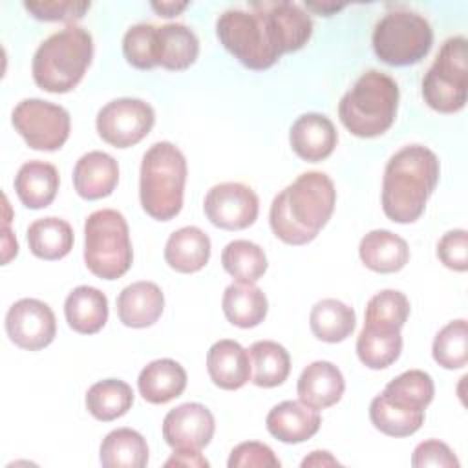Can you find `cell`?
<instances>
[{
  "label": "cell",
  "instance_id": "cell-1",
  "mask_svg": "<svg viewBox=\"0 0 468 468\" xmlns=\"http://www.w3.org/2000/svg\"><path fill=\"white\" fill-rule=\"evenodd\" d=\"M336 190L324 172H303L271 203L269 223L278 239L287 245L313 241L329 221Z\"/></svg>",
  "mask_w": 468,
  "mask_h": 468
},
{
  "label": "cell",
  "instance_id": "cell-2",
  "mask_svg": "<svg viewBox=\"0 0 468 468\" xmlns=\"http://www.w3.org/2000/svg\"><path fill=\"white\" fill-rule=\"evenodd\" d=\"M439 159L422 144L395 152L384 168L382 210L395 223L417 221L439 181Z\"/></svg>",
  "mask_w": 468,
  "mask_h": 468
},
{
  "label": "cell",
  "instance_id": "cell-3",
  "mask_svg": "<svg viewBox=\"0 0 468 468\" xmlns=\"http://www.w3.org/2000/svg\"><path fill=\"white\" fill-rule=\"evenodd\" d=\"M252 11L227 9L216 20L223 48L249 69H269L285 53L271 4H250Z\"/></svg>",
  "mask_w": 468,
  "mask_h": 468
},
{
  "label": "cell",
  "instance_id": "cell-4",
  "mask_svg": "<svg viewBox=\"0 0 468 468\" xmlns=\"http://www.w3.org/2000/svg\"><path fill=\"white\" fill-rule=\"evenodd\" d=\"M93 58L91 33L80 26L49 35L37 48L31 62L35 84L49 93H68L84 77Z\"/></svg>",
  "mask_w": 468,
  "mask_h": 468
},
{
  "label": "cell",
  "instance_id": "cell-5",
  "mask_svg": "<svg viewBox=\"0 0 468 468\" xmlns=\"http://www.w3.org/2000/svg\"><path fill=\"white\" fill-rule=\"evenodd\" d=\"M397 82L378 69H367L338 102L342 124L356 137H378L391 128L399 108Z\"/></svg>",
  "mask_w": 468,
  "mask_h": 468
},
{
  "label": "cell",
  "instance_id": "cell-6",
  "mask_svg": "<svg viewBox=\"0 0 468 468\" xmlns=\"http://www.w3.org/2000/svg\"><path fill=\"white\" fill-rule=\"evenodd\" d=\"M186 183V159L183 152L161 141L152 144L141 161L139 199L143 210L159 221H168L181 212Z\"/></svg>",
  "mask_w": 468,
  "mask_h": 468
},
{
  "label": "cell",
  "instance_id": "cell-7",
  "mask_svg": "<svg viewBox=\"0 0 468 468\" xmlns=\"http://www.w3.org/2000/svg\"><path fill=\"white\" fill-rule=\"evenodd\" d=\"M133 250L124 216L113 208L91 212L84 223V263L102 280H117L132 267Z\"/></svg>",
  "mask_w": 468,
  "mask_h": 468
},
{
  "label": "cell",
  "instance_id": "cell-8",
  "mask_svg": "<svg viewBox=\"0 0 468 468\" xmlns=\"http://www.w3.org/2000/svg\"><path fill=\"white\" fill-rule=\"evenodd\" d=\"M371 44L384 64L411 66L430 53L433 29L422 15L410 9H395L378 18Z\"/></svg>",
  "mask_w": 468,
  "mask_h": 468
},
{
  "label": "cell",
  "instance_id": "cell-9",
  "mask_svg": "<svg viewBox=\"0 0 468 468\" xmlns=\"http://www.w3.org/2000/svg\"><path fill=\"white\" fill-rule=\"evenodd\" d=\"M468 42L455 35L444 40L433 64L422 77L424 102L441 113H455L466 104Z\"/></svg>",
  "mask_w": 468,
  "mask_h": 468
},
{
  "label": "cell",
  "instance_id": "cell-10",
  "mask_svg": "<svg viewBox=\"0 0 468 468\" xmlns=\"http://www.w3.org/2000/svg\"><path fill=\"white\" fill-rule=\"evenodd\" d=\"M11 122L33 150L55 152L69 137L71 119L66 108L42 99H24L11 112Z\"/></svg>",
  "mask_w": 468,
  "mask_h": 468
},
{
  "label": "cell",
  "instance_id": "cell-11",
  "mask_svg": "<svg viewBox=\"0 0 468 468\" xmlns=\"http://www.w3.org/2000/svg\"><path fill=\"white\" fill-rule=\"evenodd\" d=\"M155 122L154 108L133 97L113 99L104 104L95 119L102 141L115 148H128L143 141Z\"/></svg>",
  "mask_w": 468,
  "mask_h": 468
},
{
  "label": "cell",
  "instance_id": "cell-12",
  "mask_svg": "<svg viewBox=\"0 0 468 468\" xmlns=\"http://www.w3.org/2000/svg\"><path fill=\"white\" fill-rule=\"evenodd\" d=\"M208 221L225 230H241L250 227L260 212L256 192L243 183L214 185L203 201Z\"/></svg>",
  "mask_w": 468,
  "mask_h": 468
},
{
  "label": "cell",
  "instance_id": "cell-13",
  "mask_svg": "<svg viewBox=\"0 0 468 468\" xmlns=\"http://www.w3.org/2000/svg\"><path fill=\"white\" fill-rule=\"evenodd\" d=\"M5 333L9 340L22 349H44L53 342L57 333L55 313L42 300L22 298L15 302L5 314Z\"/></svg>",
  "mask_w": 468,
  "mask_h": 468
},
{
  "label": "cell",
  "instance_id": "cell-14",
  "mask_svg": "<svg viewBox=\"0 0 468 468\" xmlns=\"http://www.w3.org/2000/svg\"><path fill=\"white\" fill-rule=\"evenodd\" d=\"M216 430L214 415L199 402H185L163 419V439L172 450H201Z\"/></svg>",
  "mask_w": 468,
  "mask_h": 468
},
{
  "label": "cell",
  "instance_id": "cell-15",
  "mask_svg": "<svg viewBox=\"0 0 468 468\" xmlns=\"http://www.w3.org/2000/svg\"><path fill=\"white\" fill-rule=\"evenodd\" d=\"M289 143L300 159L318 163L333 154L338 143V133L329 117L309 112L292 122L289 130Z\"/></svg>",
  "mask_w": 468,
  "mask_h": 468
},
{
  "label": "cell",
  "instance_id": "cell-16",
  "mask_svg": "<svg viewBox=\"0 0 468 468\" xmlns=\"http://www.w3.org/2000/svg\"><path fill=\"white\" fill-rule=\"evenodd\" d=\"M346 389L342 371L327 360L311 362L300 375L296 393L302 404L313 410H325L336 404Z\"/></svg>",
  "mask_w": 468,
  "mask_h": 468
},
{
  "label": "cell",
  "instance_id": "cell-17",
  "mask_svg": "<svg viewBox=\"0 0 468 468\" xmlns=\"http://www.w3.org/2000/svg\"><path fill=\"white\" fill-rule=\"evenodd\" d=\"M320 413L300 400H283L276 404L265 419L267 431L287 444L305 442L320 430Z\"/></svg>",
  "mask_w": 468,
  "mask_h": 468
},
{
  "label": "cell",
  "instance_id": "cell-18",
  "mask_svg": "<svg viewBox=\"0 0 468 468\" xmlns=\"http://www.w3.org/2000/svg\"><path fill=\"white\" fill-rule=\"evenodd\" d=\"M207 371L218 388L239 389L250 380L249 351L236 340H218L207 353Z\"/></svg>",
  "mask_w": 468,
  "mask_h": 468
},
{
  "label": "cell",
  "instance_id": "cell-19",
  "mask_svg": "<svg viewBox=\"0 0 468 468\" xmlns=\"http://www.w3.org/2000/svg\"><path fill=\"white\" fill-rule=\"evenodd\" d=\"M119 183L117 161L101 150L84 154L73 168V186L82 199L93 201L110 196Z\"/></svg>",
  "mask_w": 468,
  "mask_h": 468
},
{
  "label": "cell",
  "instance_id": "cell-20",
  "mask_svg": "<svg viewBox=\"0 0 468 468\" xmlns=\"http://www.w3.org/2000/svg\"><path fill=\"white\" fill-rule=\"evenodd\" d=\"M165 309V296L154 282H135L126 285L117 296V314L126 327H150Z\"/></svg>",
  "mask_w": 468,
  "mask_h": 468
},
{
  "label": "cell",
  "instance_id": "cell-21",
  "mask_svg": "<svg viewBox=\"0 0 468 468\" xmlns=\"http://www.w3.org/2000/svg\"><path fill=\"white\" fill-rule=\"evenodd\" d=\"M358 256L362 263L380 274L400 271L410 260V247L404 238L386 229H375L367 232L358 245Z\"/></svg>",
  "mask_w": 468,
  "mask_h": 468
},
{
  "label": "cell",
  "instance_id": "cell-22",
  "mask_svg": "<svg viewBox=\"0 0 468 468\" xmlns=\"http://www.w3.org/2000/svg\"><path fill=\"white\" fill-rule=\"evenodd\" d=\"M137 388L146 402L165 404L185 391L186 371L172 358H157L141 369Z\"/></svg>",
  "mask_w": 468,
  "mask_h": 468
},
{
  "label": "cell",
  "instance_id": "cell-23",
  "mask_svg": "<svg viewBox=\"0 0 468 468\" xmlns=\"http://www.w3.org/2000/svg\"><path fill=\"white\" fill-rule=\"evenodd\" d=\"M58 170L46 161H27L15 176V192L27 208H44L51 205L58 190Z\"/></svg>",
  "mask_w": 468,
  "mask_h": 468
},
{
  "label": "cell",
  "instance_id": "cell-24",
  "mask_svg": "<svg viewBox=\"0 0 468 468\" xmlns=\"http://www.w3.org/2000/svg\"><path fill=\"white\" fill-rule=\"evenodd\" d=\"M210 258V238L199 227H181L165 245V261L170 269L190 274L201 271Z\"/></svg>",
  "mask_w": 468,
  "mask_h": 468
},
{
  "label": "cell",
  "instance_id": "cell-25",
  "mask_svg": "<svg viewBox=\"0 0 468 468\" xmlns=\"http://www.w3.org/2000/svg\"><path fill=\"white\" fill-rule=\"evenodd\" d=\"M68 325L80 335L99 333L108 320V298L91 285L75 287L64 302Z\"/></svg>",
  "mask_w": 468,
  "mask_h": 468
},
{
  "label": "cell",
  "instance_id": "cell-26",
  "mask_svg": "<svg viewBox=\"0 0 468 468\" xmlns=\"http://www.w3.org/2000/svg\"><path fill=\"white\" fill-rule=\"evenodd\" d=\"M225 318L241 329L260 325L267 316V296L254 283L234 282L230 283L221 300Z\"/></svg>",
  "mask_w": 468,
  "mask_h": 468
},
{
  "label": "cell",
  "instance_id": "cell-27",
  "mask_svg": "<svg viewBox=\"0 0 468 468\" xmlns=\"http://www.w3.org/2000/svg\"><path fill=\"white\" fill-rule=\"evenodd\" d=\"M99 459L104 468H143L148 464V444L139 431L117 428L102 439Z\"/></svg>",
  "mask_w": 468,
  "mask_h": 468
},
{
  "label": "cell",
  "instance_id": "cell-28",
  "mask_svg": "<svg viewBox=\"0 0 468 468\" xmlns=\"http://www.w3.org/2000/svg\"><path fill=\"white\" fill-rule=\"evenodd\" d=\"M73 229L66 219L48 216L35 219L27 227L29 250L40 260H60L69 254L73 247Z\"/></svg>",
  "mask_w": 468,
  "mask_h": 468
},
{
  "label": "cell",
  "instance_id": "cell-29",
  "mask_svg": "<svg viewBox=\"0 0 468 468\" xmlns=\"http://www.w3.org/2000/svg\"><path fill=\"white\" fill-rule=\"evenodd\" d=\"M159 40V66L181 71L190 68L199 55V40L196 33L185 24L157 26Z\"/></svg>",
  "mask_w": 468,
  "mask_h": 468
},
{
  "label": "cell",
  "instance_id": "cell-30",
  "mask_svg": "<svg viewBox=\"0 0 468 468\" xmlns=\"http://www.w3.org/2000/svg\"><path fill=\"white\" fill-rule=\"evenodd\" d=\"M356 324V316L353 307L336 300V298H324L316 302L309 314V325L313 335L329 344H336L346 340Z\"/></svg>",
  "mask_w": 468,
  "mask_h": 468
},
{
  "label": "cell",
  "instance_id": "cell-31",
  "mask_svg": "<svg viewBox=\"0 0 468 468\" xmlns=\"http://www.w3.org/2000/svg\"><path fill=\"white\" fill-rule=\"evenodd\" d=\"M250 380L260 388H276L291 371L289 351L272 340H258L249 349Z\"/></svg>",
  "mask_w": 468,
  "mask_h": 468
},
{
  "label": "cell",
  "instance_id": "cell-32",
  "mask_svg": "<svg viewBox=\"0 0 468 468\" xmlns=\"http://www.w3.org/2000/svg\"><path fill=\"white\" fill-rule=\"evenodd\" d=\"M133 404L132 388L119 378H104L86 391L88 411L102 422L115 420L128 413Z\"/></svg>",
  "mask_w": 468,
  "mask_h": 468
},
{
  "label": "cell",
  "instance_id": "cell-33",
  "mask_svg": "<svg viewBox=\"0 0 468 468\" xmlns=\"http://www.w3.org/2000/svg\"><path fill=\"white\" fill-rule=\"evenodd\" d=\"M402 351L400 331L364 325L356 338V355L369 369H384L391 366Z\"/></svg>",
  "mask_w": 468,
  "mask_h": 468
},
{
  "label": "cell",
  "instance_id": "cell-34",
  "mask_svg": "<svg viewBox=\"0 0 468 468\" xmlns=\"http://www.w3.org/2000/svg\"><path fill=\"white\" fill-rule=\"evenodd\" d=\"M433 393L435 388L431 377L420 369L400 373L389 380L382 391V395L391 402L413 411H424L433 400Z\"/></svg>",
  "mask_w": 468,
  "mask_h": 468
},
{
  "label": "cell",
  "instance_id": "cell-35",
  "mask_svg": "<svg viewBox=\"0 0 468 468\" xmlns=\"http://www.w3.org/2000/svg\"><path fill=\"white\" fill-rule=\"evenodd\" d=\"M223 269L236 280L254 283L267 271V256L263 249L249 239H234L221 252Z\"/></svg>",
  "mask_w": 468,
  "mask_h": 468
},
{
  "label": "cell",
  "instance_id": "cell-36",
  "mask_svg": "<svg viewBox=\"0 0 468 468\" xmlns=\"http://www.w3.org/2000/svg\"><path fill=\"white\" fill-rule=\"evenodd\" d=\"M369 419L373 426L384 435L408 437L422 426L424 411L406 410L380 393L369 404Z\"/></svg>",
  "mask_w": 468,
  "mask_h": 468
},
{
  "label": "cell",
  "instance_id": "cell-37",
  "mask_svg": "<svg viewBox=\"0 0 468 468\" xmlns=\"http://www.w3.org/2000/svg\"><path fill=\"white\" fill-rule=\"evenodd\" d=\"M410 314V300L404 292L384 289L369 298L364 314V325L400 331Z\"/></svg>",
  "mask_w": 468,
  "mask_h": 468
},
{
  "label": "cell",
  "instance_id": "cell-38",
  "mask_svg": "<svg viewBox=\"0 0 468 468\" xmlns=\"http://www.w3.org/2000/svg\"><path fill=\"white\" fill-rule=\"evenodd\" d=\"M433 360L444 369H459L468 362V325L464 318L448 322L433 338Z\"/></svg>",
  "mask_w": 468,
  "mask_h": 468
},
{
  "label": "cell",
  "instance_id": "cell-39",
  "mask_svg": "<svg viewBox=\"0 0 468 468\" xmlns=\"http://www.w3.org/2000/svg\"><path fill=\"white\" fill-rule=\"evenodd\" d=\"M122 55L137 69H152L159 66L157 26L135 24L122 37Z\"/></svg>",
  "mask_w": 468,
  "mask_h": 468
},
{
  "label": "cell",
  "instance_id": "cell-40",
  "mask_svg": "<svg viewBox=\"0 0 468 468\" xmlns=\"http://www.w3.org/2000/svg\"><path fill=\"white\" fill-rule=\"evenodd\" d=\"M90 2L51 0V2H24L26 11L37 20L44 22H77L90 9Z\"/></svg>",
  "mask_w": 468,
  "mask_h": 468
},
{
  "label": "cell",
  "instance_id": "cell-41",
  "mask_svg": "<svg viewBox=\"0 0 468 468\" xmlns=\"http://www.w3.org/2000/svg\"><path fill=\"white\" fill-rule=\"evenodd\" d=\"M229 468H280V459L274 452L258 441L239 442L232 448L227 461Z\"/></svg>",
  "mask_w": 468,
  "mask_h": 468
},
{
  "label": "cell",
  "instance_id": "cell-42",
  "mask_svg": "<svg viewBox=\"0 0 468 468\" xmlns=\"http://www.w3.org/2000/svg\"><path fill=\"white\" fill-rule=\"evenodd\" d=\"M437 258L444 267L464 272L468 269V232L455 229L442 234L437 243Z\"/></svg>",
  "mask_w": 468,
  "mask_h": 468
},
{
  "label": "cell",
  "instance_id": "cell-43",
  "mask_svg": "<svg viewBox=\"0 0 468 468\" xmlns=\"http://www.w3.org/2000/svg\"><path fill=\"white\" fill-rule=\"evenodd\" d=\"M411 466L413 468H459V461L453 455L452 448L437 439H428L413 450L411 455Z\"/></svg>",
  "mask_w": 468,
  "mask_h": 468
},
{
  "label": "cell",
  "instance_id": "cell-44",
  "mask_svg": "<svg viewBox=\"0 0 468 468\" xmlns=\"http://www.w3.org/2000/svg\"><path fill=\"white\" fill-rule=\"evenodd\" d=\"M170 466H186V468H207L208 461L199 453V450H174L170 459L165 463Z\"/></svg>",
  "mask_w": 468,
  "mask_h": 468
},
{
  "label": "cell",
  "instance_id": "cell-45",
  "mask_svg": "<svg viewBox=\"0 0 468 468\" xmlns=\"http://www.w3.org/2000/svg\"><path fill=\"white\" fill-rule=\"evenodd\" d=\"M340 463L329 453V452H322V450H316V452H311L303 461H302V468H307V466H338Z\"/></svg>",
  "mask_w": 468,
  "mask_h": 468
},
{
  "label": "cell",
  "instance_id": "cell-46",
  "mask_svg": "<svg viewBox=\"0 0 468 468\" xmlns=\"http://www.w3.org/2000/svg\"><path fill=\"white\" fill-rule=\"evenodd\" d=\"M186 7H188V2H152V9L157 11V15L165 16V18L176 16Z\"/></svg>",
  "mask_w": 468,
  "mask_h": 468
},
{
  "label": "cell",
  "instance_id": "cell-47",
  "mask_svg": "<svg viewBox=\"0 0 468 468\" xmlns=\"http://www.w3.org/2000/svg\"><path fill=\"white\" fill-rule=\"evenodd\" d=\"M18 252V243H16V238L11 236L9 229H7V223L4 227V263H7L13 256H16Z\"/></svg>",
  "mask_w": 468,
  "mask_h": 468
},
{
  "label": "cell",
  "instance_id": "cell-48",
  "mask_svg": "<svg viewBox=\"0 0 468 468\" xmlns=\"http://www.w3.org/2000/svg\"><path fill=\"white\" fill-rule=\"evenodd\" d=\"M307 9H311V11H316V13L324 15V16H331L333 13H336V11L344 9V5H340V4H333V2H322V4H314V2H309V4H307Z\"/></svg>",
  "mask_w": 468,
  "mask_h": 468
}]
</instances>
